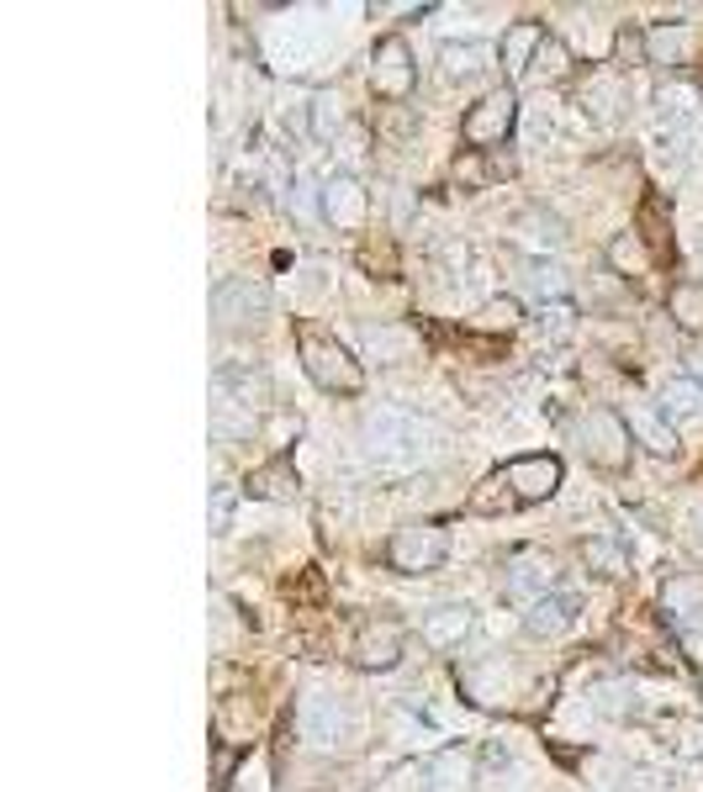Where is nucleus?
<instances>
[{
    "label": "nucleus",
    "instance_id": "obj_1",
    "mask_svg": "<svg viewBox=\"0 0 703 792\" xmlns=\"http://www.w3.org/2000/svg\"><path fill=\"white\" fill-rule=\"evenodd\" d=\"M296 355H302V370H307V381H312V386H323V392L355 396L360 386H366V370H360V359L349 355L338 338L318 333V328H296Z\"/></svg>",
    "mask_w": 703,
    "mask_h": 792
},
{
    "label": "nucleus",
    "instance_id": "obj_2",
    "mask_svg": "<svg viewBox=\"0 0 703 792\" xmlns=\"http://www.w3.org/2000/svg\"><path fill=\"white\" fill-rule=\"evenodd\" d=\"M429 438H434V429L423 418H413V412H402V407H375L366 418V449H371V460L392 465V471L413 465L429 449Z\"/></svg>",
    "mask_w": 703,
    "mask_h": 792
},
{
    "label": "nucleus",
    "instance_id": "obj_3",
    "mask_svg": "<svg viewBox=\"0 0 703 792\" xmlns=\"http://www.w3.org/2000/svg\"><path fill=\"white\" fill-rule=\"evenodd\" d=\"M445 554H450V534H445L439 523H408V528L392 534L386 565H392L397 576H423V571H439Z\"/></svg>",
    "mask_w": 703,
    "mask_h": 792
},
{
    "label": "nucleus",
    "instance_id": "obj_4",
    "mask_svg": "<svg viewBox=\"0 0 703 792\" xmlns=\"http://www.w3.org/2000/svg\"><path fill=\"white\" fill-rule=\"evenodd\" d=\"M629 418L609 412V407H592L581 418V455L598 465V471H624L629 465Z\"/></svg>",
    "mask_w": 703,
    "mask_h": 792
},
{
    "label": "nucleus",
    "instance_id": "obj_5",
    "mask_svg": "<svg viewBox=\"0 0 703 792\" xmlns=\"http://www.w3.org/2000/svg\"><path fill=\"white\" fill-rule=\"evenodd\" d=\"M212 312H217V328L228 333H254L270 317V291L259 280H222L212 291Z\"/></svg>",
    "mask_w": 703,
    "mask_h": 792
},
{
    "label": "nucleus",
    "instance_id": "obj_6",
    "mask_svg": "<svg viewBox=\"0 0 703 792\" xmlns=\"http://www.w3.org/2000/svg\"><path fill=\"white\" fill-rule=\"evenodd\" d=\"M513 117H519V101H513V90H508V85H497V90H487L476 106H465L460 138L482 154V149H493V143H502V138L513 132Z\"/></svg>",
    "mask_w": 703,
    "mask_h": 792
},
{
    "label": "nucleus",
    "instance_id": "obj_7",
    "mask_svg": "<svg viewBox=\"0 0 703 792\" xmlns=\"http://www.w3.org/2000/svg\"><path fill=\"white\" fill-rule=\"evenodd\" d=\"M413 48L402 38H381L375 42V53H371V85H375V95L381 101H402L408 90H413Z\"/></svg>",
    "mask_w": 703,
    "mask_h": 792
},
{
    "label": "nucleus",
    "instance_id": "obj_8",
    "mask_svg": "<svg viewBox=\"0 0 703 792\" xmlns=\"http://www.w3.org/2000/svg\"><path fill=\"white\" fill-rule=\"evenodd\" d=\"M502 471H508V486H513L519 502H550V497L561 491L566 465H561L555 455H519V460H508Z\"/></svg>",
    "mask_w": 703,
    "mask_h": 792
},
{
    "label": "nucleus",
    "instance_id": "obj_9",
    "mask_svg": "<svg viewBox=\"0 0 703 792\" xmlns=\"http://www.w3.org/2000/svg\"><path fill=\"white\" fill-rule=\"evenodd\" d=\"M318 206L333 228H366V217H371V196L355 175H329L323 191H318Z\"/></svg>",
    "mask_w": 703,
    "mask_h": 792
},
{
    "label": "nucleus",
    "instance_id": "obj_10",
    "mask_svg": "<svg viewBox=\"0 0 703 792\" xmlns=\"http://www.w3.org/2000/svg\"><path fill=\"white\" fill-rule=\"evenodd\" d=\"M349 661H355L360 672H386V666H397V661H402V624H392V618L366 624V629L355 634Z\"/></svg>",
    "mask_w": 703,
    "mask_h": 792
},
{
    "label": "nucleus",
    "instance_id": "obj_11",
    "mask_svg": "<svg viewBox=\"0 0 703 792\" xmlns=\"http://www.w3.org/2000/svg\"><path fill=\"white\" fill-rule=\"evenodd\" d=\"M296 729H302L318 751H333V745L344 740V708H338V698H329V692H307V698L296 703Z\"/></svg>",
    "mask_w": 703,
    "mask_h": 792
},
{
    "label": "nucleus",
    "instance_id": "obj_12",
    "mask_svg": "<svg viewBox=\"0 0 703 792\" xmlns=\"http://www.w3.org/2000/svg\"><path fill=\"white\" fill-rule=\"evenodd\" d=\"M550 587H555V560L545 550H519L508 560V597L535 608L539 597H550Z\"/></svg>",
    "mask_w": 703,
    "mask_h": 792
},
{
    "label": "nucleus",
    "instance_id": "obj_13",
    "mask_svg": "<svg viewBox=\"0 0 703 792\" xmlns=\"http://www.w3.org/2000/svg\"><path fill=\"white\" fill-rule=\"evenodd\" d=\"M662 418L672 429H699L703 423V381L699 375H672L662 386Z\"/></svg>",
    "mask_w": 703,
    "mask_h": 792
},
{
    "label": "nucleus",
    "instance_id": "obj_14",
    "mask_svg": "<svg viewBox=\"0 0 703 792\" xmlns=\"http://www.w3.org/2000/svg\"><path fill=\"white\" fill-rule=\"evenodd\" d=\"M423 644H434V650H450V644H460L465 634H471V608L465 602H439V608H429L423 613Z\"/></svg>",
    "mask_w": 703,
    "mask_h": 792
},
{
    "label": "nucleus",
    "instance_id": "obj_15",
    "mask_svg": "<svg viewBox=\"0 0 703 792\" xmlns=\"http://www.w3.org/2000/svg\"><path fill=\"white\" fill-rule=\"evenodd\" d=\"M545 42H550V38H545V27H539V22H513V27H508V38H502V48H497V53H502V69H508V75H529Z\"/></svg>",
    "mask_w": 703,
    "mask_h": 792
},
{
    "label": "nucleus",
    "instance_id": "obj_16",
    "mask_svg": "<svg viewBox=\"0 0 703 792\" xmlns=\"http://www.w3.org/2000/svg\"><path fill=\"white\" fill-rule=\"evenodd\" d=\"M296 465H291L286 455H276V460H265L259 471H248V481H244V491L248 497H265V502H291L296 497Z\"/></svg>",
    "mask_w": 703,
    "mask_h": 792
},
{
    "label": "nucleus",
    "instance_id": "obj_17",
    "mask_svg": "<svg viewBox=\"0 0 703 792\" xmlns=\"http://www.w3.org/2000/svg\"><path fill=\"white\" fill-rule=\"evenodd\" d=\"M572 624H577V597H566V592L539 597L535 608H529V618H524V629L535 634V639H555V634H566Z\"/></svg>",
    "mask_w": 703,
    "mask_h": 792
},
{
    "label": "nucleus",
    "instance_id": "obj_18",
    "mask_svg": "<svg viewBox=\"0 0 703 792\" xmlns=\"http://www.w3.org/2000/svg\"><path fill=\"white\" fill-rule=\"evenodd\" d=\"M439 64H445L450 79H476L493 69V48L487 42H445L439 48Z\"/></svg>",
    "mask_w": 703,
    "mask_h": 792
},
{
    "label": "nucleus",
    "instance_id": "obj_19",
    "mask_svg": "<svg viewBox=\"0 0 703 792\" xmlns=\"http://www.w3.org/2000/svg\"><path fill=\"white\" fill-rule=\"evenodd\" d=\"M465 755L460 751H445L434 755V761H423V771H418V792H460L465 788Z\"/></svg>",
    "mask_w": 703,
    "mask_h": 792
},
{
    "label": "nucleus",
    "instance_id": "obj_20",
    "mask_svg": "<svg viewBox=\"0 0 703 792\" xmlns=\"http://www.w3.org/2000/svg\"><path fill=\"white\" fill-rule=\"evenodd\" d=\"M629 434L640 438L651 455H672L677 449V429L662 418V407H635L629 412Z\"/></svg>",
    "mask_w": 703,
    "mask_h": 792
},
{
    "label": "nucleus",
    "instance_id": "obj_21",
    "mask_svg": "<svg viewBox=\"0 0 703 792\" xmlns=\"http://www.w3.org/2000/svg\"><path fill=\"white\" fill-rule=\"evenodd\" d=\"M666 312L682 333H703V280H677L666 296Z\"/></svg>",
    "mask_w": 703,
    "mask_h": 792
},
{
    "label": "nucleus",
    "instance_id": "obj_22",
    "mask_svg": "<svg viewBox=\"0 0 703 792\" xmlns=\"http://www.w3.org/2000/svg\"><path fill=\"white\" fill-rule=\"evenodd\" d=\"M212 429H217V438H244L259 429V418H254V407L248 401H239V396L217 392V407H212Z\"/></svg>",
    "mask_w": 703,
    "mask_h": 792
},
{
    "label": "nucleus",
    "instance_id": "obj_23",
    "mask_svg": "<svg viewBox=\"0 0 703 792\" xmlns=\"http://www.w3.org/2000/svg\"><path fill=\"white\" fill-rule=\"evenodd\" d=\"M662 608L672 618H699L703 613V576H677V582H666Z\"/></svg>",
    "mask_w": 703,
    "mask_h": 792
},
{
    "label": "nucleus",
    "instance_id": "obj_24",
    "mask_svg": "<svg viewBox=\"0 0 703 792\" xmlns=\"http://www.w3.org/2000/svg\"><path fill=\"white\" fill-rule=\"evenodd\" d=\"M508 508H519V497H513V486H508V471H493L476 491H471V513H508Z\"/></svg>",
    "mask_w": 703,
    "mask_h": 792
},
{
    "label": "nucleus",
    "instance_id": "obj_25",
    "mask_svg": "<svg viewBox=\"0 0 703 792\" xmlns=\"http://www.w3.org/2000/svg\"><path fill=\"white\" fill-rule=\"evenodd\" d=\"M609 265H614L619 276H646V265H651L646 238H640V233H619L614 243H609Z\"/></svg>",
    "mask_w": 703,
    "mask_h": 792
},
{
    "label": "nucleus",
    "instance_id": "obj_26",
    "mask_svg": "<svg viewBox=\"0 0 703 792\" xmlns=\"http://www.w3.org/2000/svg\"><path fill=\"white\" fill-rule=\"evenodd\" d=\"M366 349L371 355H381V359H413V349H418V338L408 333V328H366Z\"/></svg>",
    "mask_w": 703,
    "mask_h": 792
},
{
    "label": "nucleus",
    "instance_id": "obj_27",
    "mask_svg": "<svg viewBox=\"0 0 703 792\" xmlns=\"http://www.w3.org/2000/svg\"><path fill=\"white\" fill-rule=\"evenodd\" d=\"M635 233L651 243V259H672V238H666V212L662 201H646V212H640V228Z\"/></svg>",
    "mask_w": 703,
    "mask_h": 792
},
{
    "label": "nucleus",
    "instance_id": "obj_28",
    "mask_svg": "<svg viewBox=\"0 0 703 792\" xmlns=\"http://www.w3.org/2000/svg\"><path fill=\"white\" fill-rule=\"evenodd\" d=\"M581 560H587L598 576H624V571H629V560H624V550L614 539H587V545H581Z\"/></svg>",
    "mask_w": 703,
    "mask_h": 792
},
{
    "label": "nucleus",
    "instance_id": "obj_29",
    "mask_svg": "<svg viewBox=\"0 0 703 792\" xmlns=\"http://www.w3.org/2000/svg\"><path fill=\"white\" fill-rule=\"evenodd\" d=\"M338 122H344V101H338V90H318V95H312V132H318V138H333Z\"/></svg>",
    "mask_w": 703,
    "mask_h": 792
},
{
    "label": "nucleus",
    "instance_id": "obj_30",
    "mask_svg": "<svg viewBox=\"0 0 703 792\" xmlns=\"http://www.w3.org/2000/svg\"><path fill=\"white\" fill-rule=\"evenodd\" d=\"M646 48H651V59H656V64H677V59L688 53V33H682V27H662V33H651Z\"/></svg>",
    "mask_w": 703,
    "mask_h": 792
},
{
    "label": "nucleus",
    "instance_id": "obj_31",
    "mask_svg": "<svg viewBox=\"0 0 703 792\" xmlns=\"http://www.w3.org/2000/svg\"><path fill=\"white\" fill-rule=\"evenodd\" d=\"M519 302H513V296H497V302H487V307H482V328H487V333H513V328H519Z\"/></svg>",
    "mask_w": 703,
    "mask_h": 792
},
{
    "label": "nucleus",
    "instance_id": "obj_32",
    "mask_svg": "<svg viewBox=\"0 0 703 792\" xmlns=\"http://www.w3.org/2000/svg\"><path fill=\"white\" fill-rule=\"evenodd\" d=\"M666 740H672V751L688 755V761H693V755H703V718H693V724H677Z\"/></svg>",
    "mask_w": 703,
    "mask_h": 792
},
{
    "label": "nucleus",
    "instance_id": "obj_33",
    "mask_svg": "<svg viewBox=\"0 0 703 792\" xmlns=\"http://www.w3.org/2000/svg\"><path fill=\"white\" fill-rule=\"evenodd\" d=\"M535 64H539V75H545V79H561L566 69H572V59H566V48H561V42H545Z\"/></svg>",
    "mask_w": 703,
    "mask_h": 792
},
{
    "label": "nucleus",
    "instance_id": "obj_34",
    "mask_svg": "<svg viewBox=\"0 0 703 792\" xmlns=\"http://www.w3.org/2000/svg\"><path fill=\"white\" fill-rule=\"evenodd\" d=\"M529 285H535L539 296H561V291H566V276H561L555 265H529Z\"/></svg>",
    "mask_w": 703,
    "mask_h": 792
},
{
    "label": "nucleus",
    "instance_id": "obj_35",
    "mask_svg": "<svg viewBox=\"0 0 703 792\" xmlns=\"http://www.w3.org/2000/svg\"><path fill=\"white\" fill-rule=\"evenodd\" d=\"M302 434V423H296V418H291V412H281V418H270V438H276V444H281V449H286L291 438Z\"/></svg>",
    "mask_w": 703,
    "mask_h": 792
},
{
    "label": "nucleus",
    "instance_id": "obj_36",
    "mask_svg": "<svg viewBox=\"0 0 703 792\" xmlns=\"http://www.w3.org/2000/svg\"><path fill=\"white\" fill-rule=\"evenodd\" d=\"M228 513H233V497H228V491H217V508H212V528H217V534L228 528Z\"/></svg>",
    "mask_w": 703,
    "mask_h": 792
},
{
    "label": "nucleus",
    "instance_id": "obj_37",
    "mask_svg": "<svg viewBox=\"0 0 703 792\" xmlns=\"http://www.w3.org/2000/svg\"><path fill=\"white\" fill-rule=\"evenodd\" d=\"M656 101H662L666 112H682V101H688V90H682V85H666L662 95H656Z\"/></svg>",
    "mask_w": 703,
    "mask_h": 792
},
{
    "label": "nucleus",
    "instance_id": "obj_38",
    "mask_svg": "<svg viewBox=\"0 0 703 792\" xmlns=\"http://www.w3.org/2000/svg\"><path fill=\"white\" fill-rule=\"evenodd\" d=\"M693 523H699V545H703V508H699V513H693Z\"/></svg>",
    "mask_w": 703,
    "mask_h": 792
}]
</instances>
